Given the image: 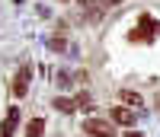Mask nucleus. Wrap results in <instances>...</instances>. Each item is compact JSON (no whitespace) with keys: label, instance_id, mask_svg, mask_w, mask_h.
Instances as JSON below:
<instances>
[{"label":"nucleus","instance_id":"obj_1","mask_svg":"<svg viewBox=\"0 0 160 137\" xmlns=\"http://www.w3.org/2000/svg\"><path fill=\"white\" fill-rule=\"evenodd\" d=\"M83 131L90 137H115V128L109 125V121H99V118H87L83 121Z\"/></svg>","mask_w":160,"mask_h":137},{"label":"nucleus","instance_id":"obj_2","mask_svg":"<svg viewBox=\"0 0 160 137\" xmlns=\"http://www.w3.org/2000/svg\"><path fill=\"white\" fill-rule=\"evenodd\" d=\"M29 77H32V67H19V73H16V83H13V92H16L19 99H22L26 92H29Z\"/></svg>","mask_w":160,"mask_h":137},{"label":"nucleus","instance_id":"obj_3","mask_svg":"<svg viewBox=\"0 0 160 137\" xmlns=\"http://www.w3.org/2000/svg\"><path fill=\"white\" fill-rule=\"evenodd\" d=\"M112 121H115V125L131 128V125H135V112H131V108H125V105H112Z\"/></svg>","mask_w":160,"mask_h":137},{"label":"nucleus","instance_id":"obj_4","mask_svg":"<svg viewBox=\"0 0 160 137\" xmlns=\"http://www.w3.org/2000/svg\"><path fill=\"white\" fill-rule=\"evenodd\" d=\"M16 121H19V112H16V108H10L7 118H3V125H0V137H10L13 128H16Z\"/></svg>","mask_w":160,"mask_h":137},{"label":"nucleus","instance_id":"obj_5","mask_svg":"<svg viewBox=\"0 0 160 137\" xmlns=\"http://www.w3.org/2000/svg\"><path fill=\"white\" fill-rule=\"evenodd\" d=\"M42 131H45V121L42 118H32L29 125H26V137H42Z\"/></svg>","mask_w":160,"mask_h":137},{"label":"nucleus","instance_id":"obj_6","mask_svg":"<svg viewBox=\"0 0 160 137\" xmlns=\"http://www.w3.org/2000/svg\"><path fill=\"white\" fill-rule=\"evenodd\" d=\"M77 108H83V112H93V99H90V92H80L77 99H74Z\"/></svg>","mask_w":160,"mask_h":137},{"label":"nucleus","instance_id":"obj_7","mask_svg":"<svg viewBox=\"0 0 160 137\" xmlns=\"http://www.w3.org/2000/svg\"><path fill=\"white\" fill-rule=\"evenodd\" d=\"M51 105H55L58 112H64V115H68V112H74V108H77V105H74V99H64V96H61V99H55Z\"/></svg>","mask_w":160,"mask_h":137},{"label":"nucleus","instance_id":"obj_8","mask_svg":"<svg viewBox=\"0 0 160 137\" xmlns=\"http://www.w3.org/2000/svg\"><path fill=\"white\" fill-rule=\"evenodd\" d=\"M118 99L128 102V105H141V96H138V92H131V89H122V92H118Z\"/></svg>","mask_w":160,"mask_h":137},{"label":"nucleus","instance_id":"obj_9","mask_svg":"<svg viewBox=\"0 0 160 137\" xmlns=\"http://www.w3.org/2000/svg\"><path fill=\"white\" fill-rule=\"evenodd\" d=\"M125 137H144V134H138V131H125Z\"/></svg>","mask_w":160,"mask_h":137},{"label":"nucleus","instance_id":"obj_10","mask_svg":"<svg viewBox=\"0 0 160 137\" xmlns=\"http://www.w3.org/2000/svg\"><path fill=\"white\" fill-rule=\"evenodd\" d=\"M106 3H122V0H106Z\"/></svg>","mask_w":160,"mask_h":137},{"label":"nucleus","instance_id":"obj_11","mask_svg":"<svg viewBox=\"0 0 160 137\" xmlns=\"http://www.w3.org/2000/svg\"><path fill=\"white\" fill-rule=\"evenodd\" d=\"M80 3H93V0H80Z\"/></svg>","mask_w":160,"mask_h":137}]
</instances>
